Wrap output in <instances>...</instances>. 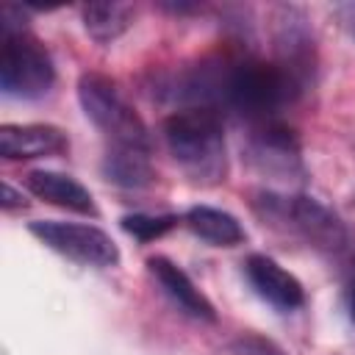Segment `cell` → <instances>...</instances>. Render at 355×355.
<instances>
[{"label": "cell", "instance_id": "12", "mask_svg": "<svg viewBox=\"0 0 355 355\" xmlns=\"http://www.w3.org/2000/svg\"><path fill=\"white\" fill-rule=\"evenodd\" d=\"M186 225L194 236H200L202 241L214 244V247H236L247 239L241 222L219 208L211 205H194L186 211Z\"/></svg>", "mask_w": 355, "mask_h": 355}, {"label": "cell", "instance_id": "16", "mask_svg": "<svg viewBox=\"0 0 355 355\" xmlns=\"http://www.w3.org/2000/svg\"><path fill=\"white\" fill-rule=\"evenodd\" d=\"M230 349L236 355H286L277 344H272L269 338H261V336H241L230 344Z\"/></svg>", "mask_w": 355, "mask_h": 355}, {"label": "cell", "instance_id": "6", "mask_svg": "<svg viewBox=\"0 0 355 355\" xmlns=\"http://www.w3.org/2000/svg\"><path fill=\"white\" fill-rule=\"evenodd\" d=\"M263 205V216L269 219H286L305 241H311L319 250L336 252L347 244V230L341 225V219L322 205L313 197H275V194H263L261 197Z\"/></svg>", "mask_w": 355, "mask_h": 355}, {"label": "cell", "instance_id": "9", "mask_svg": "<svg viewBox=\"0 0 355 355\" xmlns=\"http://www.w3.org/2000/svg\"><path fill=\"white\" fill-rule=\"evenodd\" d=\"M247 280L252 283V288L272 305L283 308V311H294L305 302V291L302 283L286 272L277 261H272L269 255H250L244 263Z\"/></svg>", "mask_w": 355, "mask_h": 355}, {"label": "cell", "instance_id": "3", "mask_svg": "<svg viewBox=\"0 0 355 355\" xmlns=\"http://www.w3.org/2000/svg\"><path fill=\"white\" fill-rule=\"evenodd\" d=\"M0 89L8 97L36 100L50 92L55 80L53 58L44 44L31 36L22 25L3 19L0 39Z\"/></svg>", "mask_w": 355, "mask_h": 355}, {"label": "cell", "instance_id": "11", "mask_svg": "<svg viewBox=\"0 0 355 355\" xmlns=\"http://www.w3.org/2000/svg\"><path fill=\"white\" fill-rule=\"evenodd\" d=\"M25 186L44 202L75 211V214H89L97 216V205L89 194L86 186H80L75 178L64 175V172H53V169H33L25 175Z\"/></svg>", "mask_w": 355, "mask_h": 355}, {"label": "cell", "instance_id": "5", "mask_svg": "<svg viewBox=\"0 0 355 355\" xmlns=\"http://www.w3.org/2000/svg\"><path fill=\"white\" fill-rule=\"evenodd\" d=\"M28 230L53 252L83 263V266H116L119 263V247L116 241L94 227V225H78V222H58V219H36L28 225Z\"/></svg>", "mask_w": 355, "mask_h": 355}, {"label": "cell", "instance_id": "17", "mask_svg": "<svg viewBox=\"0 0 355 355\" xmlns=\"http://www.w3.org/2000/svg\"><path fill=\"white\" fill-rule=\"evenodd\" d=\"M3 208H6V211L25 208V197H22V191H17L11 183H3Z\"/></svg>", "mask_w": 355, "mask_h": 355}, {"label": "cell", "instance_id": "14", "mask_svg": "<svg viewBox=\"0 0 355 355\" xmlns=\"http://www.w3.org/2000/svg\"><path fill=\"white\" fill-rule=\"evenodd\" d=\"M105 180L125 186V189H141L153 180V169L147 161V150L133 147H114L103 161Z\"/></svg>", "mask_w": 355, "mask_h": 355}, {"label": "cell", "instance_id": "4", "mask_svg": "<svg viewBox=\"0 0 355 355\" xmlns=\"http://www.w3.org/2000/svg\"><path fill=\"white\" fill-rule=\"evenodd\" d=\"M78 100L83 105V114L114 141V147H133L147 150V125L133 111V105L125 100L119 86L97 72H86L78 80Z\"/></svg>", "mask_w": 355, "mask_h": 355}, {"label": "cell", "instance_id": "1", "mask_svg": "<svg viewBox=\"0 0 355 355\" xmlns=\"http://www.w3.org/2000/svg\"><path fill=\"white\" fill-rule=\"evenodd\" d=\"M164 141L175 164L200 183H219L227 172L225 133L216 108L189 105L164 119Z\"/></svg>", "mask_w": 355, "mask_h": 355}, {"label": "cell", "instance_id": "7", "mask_svg": "<svg viewBox=\"0 0 355 355\" xmlns=\"http://www.w3.org/2000/svg\"><path fill=\"white\" fill-rule=\"evenodd\" d=\"M250 161L261 175L277 178V180H294L302 178V158H300V141L294 130H288L280 122H261L250 139Z\"/></svg>", "mask_w": 355, "mask_h": 355}, {"label": "cell", "instance_id": "10", "mask_svg": "<svg viewBox=\"0 0 355 355\" xmlns=\"http://www.w3.org/2000/svg\"><path fill=\"white\" fill-rule=\"evenodd\" d=\"M147 269H150V275L158 280V286L164 288V294H166L183 313H189L191 319H200V322H216L214 305H211L208 297L189 280V275H186L180 266H175L169 258L155 255V258L147 261Z\"/></svg>", "mask_w": 355, "mask_h": 355}, {"label": "cell", "instance_id": "13", "mask_svg": "<svg viewBox=\"0 0 355 355\" xmlns=\"http://www.w3.org/2000/svg\"><path fill=\"white\" fill-rule=\"evenodd\" d=\"M83 28L94 42H114L133 22V6L128 3H89L80 8Z\"/></svg>", "mask_w": 355, "mask_h": 355}, {"label": "cell", "instance_id": "2", "mask_svg": "<svg viewBox=\"0 0 355 355\" xmlns=\"http://www.w3.org/2000/svg\"><path fill=\"white\" fill-rule=\"evenodd\" d=\"M302 83L277 61L241 58L222 67L219 103L252 122H272L275 114L300 94Z\"/></svg>", "mask_w": 355, "mask_h": 355}, {"label": "cell", "instance_id": "15", "mask_svg": "<svg viewBox=\"0 0 355 355\" xmlns=\"http://www.w3.org/2000/svg\"><path fill=\"white\" fill-rule=\"evenodd\" d=\"M178 225V216H150V214H128L122 216V230L130 233L136 241H153L161 239L164 233H169Z\"/></svg>", "mask_w": 355, "mask_h": 355}, {"label": "cell", "instance_id": "18", "mask_svg": "<svg viewBox=\"0 0 355 355\" xmlns=\"http://www.w3.org/2000/svg\"><path fill=\"white\" fill-rule=\"evenodd\" d=\"M347 305H349V316H352V322H355V280H352V286H349V297H347Z\"/></svg>", "mask_w": 355, "mask_h": 355}, {"label": "cell", "instance_id": "8", "mask_svg": "<svg viewBox=\"0 0 355 355\" xmlns=\"http://www.w3.org/2000/svg\"><path fill=\"white\" fill-rule=\"evenodd\" d=\"M67 144V133L55 125H0V155L8 161L58 155Z\"/></svg>", "mask_w": 355, "mask_h": 355}]
</instances>
